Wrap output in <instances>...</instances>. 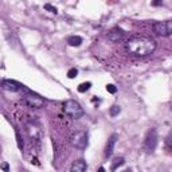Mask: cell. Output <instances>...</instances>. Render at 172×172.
Returning <instances> with one entry per match:
<instances>
[{
	"mask_svg": "<svg viewBox=\"0 0 172 172\" xmlns=\"http://www.w3.org/2000/svg\"><path fill=\"white\" fill-rule=\"evenodd\" d=\"M1 87L7 92H12V93H16L20 92L22 89H24V86L22 83L16 82V81H11V80H4L1 82Z\"/></svg>",
	"mask_w": 172,
	"mask_h": 172,
	"instance_id": "7",
	"label": "cell"
},
{
	"mask_svg": "<svg viewBox=\"0 0 172 172\" xmlns=\"http://www.w3.org/2000/svg\"><path fill=\"white\" fill-rule=\"evenodd\" d=\"M44 10H47V11H50V12H53V13H58V10H56L55 7L54 6H51V4H44Z\"/></svg>",
	"mask_w": 172,
	"mask_h": 172,
	"instance_id": "19",
	"label": "cell"
},
{
	"mask_svg": "<svg viewBox=\"0 0 172 172\" xmlns=\"http://www.w3.org/2000/svg\"><path fill=\"white\" fill-rule=\"evenodd\" d=\"M63 112L73 120H78L85 114V110H83V108L80 105V102H77L74 99H67V101H65V104H63Z\"/></svg>",
	"mask_w": 172,
	"mask_h": 172,
	"instance_id": "2",
	"label": "cell"
},
{
	"mask_svg": "<svg viewBox=\"0 0 172 172\" xmlns=\"http://www.w3.org/2000/svg\"><path fill=\"white\" fill-rule=\"evenodd\" d=\"M157 145V130L156 129H149L145 135V140H144V149L147 152H153Z\"/></svg>",
	"mask_w": 172,
	"mask_h": 172,
	"instance_id": "5",
	"label": "cell"
},
{
	"mask_svg": "<svg viewBox=\"0 0 172 172\" xmlns=\"http://www.w3.org/2000/svg\"><path fill=\"white\" fill-rule=\"evenodd\" d=\"M124 163H125L124 157H116V159H114V160L112 161V167H110V169H112V171L114 172L117 168H118V167H121V166H123Z\"/></svg>",
	"mask_w": 172,
	"mask_h": 172,
	"instance_id": "13",
	"label": "cell"
},
{
	"mask_svg": "<svg viewBox=\"0 0 172 172\" xmlns=\"http://www.w3.org/2000/svg\"><path fill=\"white\" fill-rule=\"evenodd\" d=\"M71 144L77 149H85L87 147V133L85 130H78L71 137Z\"/></svg>",
	"mask_w": 172,
	"mask_h": 172,
	"instance_id": "6",
	"label": "cell"
},
{
	"mask_svg": "<svg viewBox=\"0 0 172 172\" xmlns=\"http://www.w3.org/2000/svg\"><path fill=\"white\" fill-rule=\"evenodd\" d=\"M152 30L160 37H169L172 34V22H155L152 24Z\"/></svg>",
	"mask_w": 172,
	"mask_h": 172,
	"instance_id": "4",
	"label": "cell"
},
{
	"mask_svg": "<svg viewBox=\"0 0 172 172\" xmlns=\"http://www.w3.org/2000/svg\"><path fill=\"white\" fill-rule=\"evenodd\" d=\"M120 112H121V109H120L118 105H113L112 108H110V110H109V113H110V116L112 117H116Z\"/></svg>",
	"mask_w": 172,
	"mask_h": 172,
	"instance_id": "15",
	"label": "cell"
},
{
	"mask_svg": "<svg viewBox=\"0 0 172 172\" xmlns=\"http://www.w3.org/2000/svg\"><path fill=\"white\" fill-rule=\"evenodd\" d=\"M152 6H161V1H153Z\"/></svg>",
	"mask_w": 172,
	"mask_h": 172,
	"instance_id": "22",
	"label": "cell"
},
{
	"mask_svg": "<svg viewBox=\"0 0 172 172\" xmlns=\"http://www.w3.org/2000/svg\"><path fill=\"white\" fill-rule=\"evenodd\" d=\"M1 168H3L4 172H10V166H8V163H3V164H1Z\"/></svg>",
	"mask_w": 172,
	"mask_h": 172,
	"instance_id": "21",
	"label": "cell"
},
{
	"mask_svg": "<svg viewBox=\"0 0 172 172\" xmlns=\"http://www.w3.org/2000/svg\"><path fill=\"white\" fill-rule=\"evenodd\" d=\"M124 172H132V169H126V171H124Z\"/></svg>",
	"mask_w": 172,
	"mask_h": 172,
	"instance_id": "24",
	"label": "cell"
},
{
	"mask_svg": "<svg viewBox=\"0 0 172 172\" xmlns=\"http://www.w3.org/2000/svg\"><path fill=\"white\" fill-rule=\"evenodd\" d=\"M83 42V39L81 37H78V35H74V37H70L69 39H67V43H69L70 46H73V47H78L81 46Z\"/></svg>",
	"mask_w": 172,
	"mask_h": 172,
	"instance_id": "12",
	"label": "cell"
},
{
	"mask_svg": "<svg viewBox=\"0 0 172 172\" xmlns=\"http://www.w3.org/2000/svg\"><path fill=\"white\" fill-rule=\"evenodd\" d=\"M86 168H87V164H86L85 160H75L71 164L70 172H85Z\"/></svg>",
	"mask_w": 172,
	"mask_h": 172,
	"instance_id": "10",
	"label": "cell"
},
{
	"mask_svg": "<svg viewBox=\"0 0 172 172\" xmlns=\"http://www.w3.org/2000/svg\"><path fill=\"white\" fill-rule=\"evenodd\" d=\"M106 90H108V93H110V94H116L117 93V87L114 85H112V83L106 85Z\"/></svg>",
	"mask_w": 172,
	"mask_h": 172,
	"instance_id": "17",
	"label": "cell"
},
{
	"mask_svg": "<svg viewBox=\"0 0 172 172\" xmlns=\"http://www.w3.org/2000/svg\"><path fill=\"white\" fill-rule=\"evenodd\" d=\"M23 104L30 108V109H39L44 105V99L42 98L38 94H34V93H27L26 96L23 97Z\"/></svg>",
	"mask_w": 172,
	"mask_h": 172,
	"instance_id": "3",
	"label": "cell"
},
{
	"mask_svg": "<svg viewBox=\"0 0 172 172\" xmlns=\"http://www.w3.org/2000/svg\"><path fill=\"white\" fill-rule=\"evenodd\" d=\"M117 139H118V136H117L116 133H113V135L109 137L108 142H106V145H105V152H104V156H105L106 159H109L110 156H112L113 149H114V145H116Z\"/></svg>",
	"mask_w": 172,
	"mask_h": 172,
	"instance_id": "8",
	"label": "cell"
},
{
	"mask_svg": "<svg viewBox=\"0 0 172 172\" xmlns=\"http://www.w3.org/2000/svg\"><path fill=\"white\" fill-rule=\"evenodd\" d=\"M16 133V141H18V148L20 149V151H22V149H23V140H22V137H20V135H19V132H15Z\"/></svg>",
	"mask_w": 172,
	"mask_h": 172,
	"instance_id": "18",
	"label": "cell"
},
{
	"mask_svg": "<svg viewBox=\"0 0 172 172\" xmlns=\"http://www.w3.org/2000/svg\"><path fill=\"white\" fill-rule=\"evenodd\" d=\"M90 86H92V83H90V82H83V83H81V85L78 86V92H80V93L87 92V90L90 89Z\"/></svg>",
	"mask_w": 172,
	"mask_h": 172,
	"instance_id": "14",
	"label": "cell"
},
{
	"mask_svg": "<svg viewBox=\"0 0 172 172\" xmlns=\"http://www.w3.org/2000/svg\"><path fill=\"white\" fill-rule=\"evenodd\" d=\"M156 50V42L149 38L135 37L126 40L125 51L133 56H147L153 54Z\"/></svg>",
	"mask_w": 172,
	"mask_h": 172,
	"instance_id": "1",
	"label": "cell"
},
{
	"mask_svg": "<svg viewBox=\"0 0 172 172\" xmlns=\"http://www.w3.org/2000/svg\"><path fill=\"white\" fill-rule=\"evenodd\" d=\"M77 75H78V70H77V69H70L69 71H67V77H69L70 80L75 78Z\"/></svg>",
	"mask_w": 172,
	"mask_h": 172,
	"instance_id": "16",
	"label": "cell"
},
{
	"mask_svg": "<svg viewBox=\"0 0 172 172\" xmlns=\"http://www.w3.org/2000/svg\"><path fill=\"white\" fill-rule=\"evenodd\" d=\"M124 37V31L121 30V28H113V30H110V32L108 34V39L110 40V42H118V40H121Z\"/></svg>",
	"mask_w": 172,
	"mask_h": 172,
	"instance_id": "9",
	"label": "cell"
},
{
	"mask_svg": "<svg viewBox=\"0 0 172 172\" xmlns=\"http://www.w3.org/2000/svg\"><path fill=\"white\" fill-rule=\"evenodd\" d=\"M167 144L172 148V130L168 133V136H167Z\"/></svg>",
	"mask_w": 172,
	"mask_h": 172,
	"instance_id": "20",
	"label": "cell"
},
{
	"mask_svg": "<svg viewBox=\"0 0 172 172\" xmlns=\"http://www.w3.org/2000/svg\"><path fill=\"white\" fill-rule=\"evenodd\" d=\"M97 172H105V168H104V167H99L98 171H97Z\"/></svg>",
	"mask_w": 172,
	"mask_h": 172,
	"instance_id": "23",
	"label": "cell"
},
{
	"mask_svg": "<svg viewBox=\"0 0 172 172\" xmlns=\"http://www.w3.org/2000/svg\"><path fill=\"white\" fill-rule=\"evenodd\" d=\"M26 128H27L26 130H27V133H28V136H30L32 140H39L40 139V132L37 126L31 125V124H27Z\"/></svg>",
	"mask_w": 172,
	"mask_h": 172,
	"instance_id": "11",
	"label": "cell"
}]
</instances>
